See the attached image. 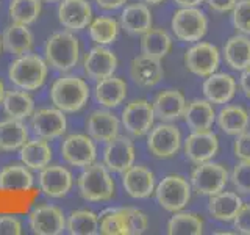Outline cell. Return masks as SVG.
<instances>
[{
  "label": "cell",
  "instance_id": "obj_1",
  "mask_svg": "<svg viewBox=\"0 0 250 235\" xmlns=\"http://www.w3.org/2000/svg\"><path fill=\"white\" fill-rule=\"evenodd\" d=\"M78 190L83 199L91 202L108 201L114 194V180L105 163H91L78 177Z\"/></svg>",
  "mask_w": 250,
  "mask_h": 235
},
{
  "label": "cell",
  "instance_id": "obj_2",
  "mask_svg": "<svg viewBox=\"0 0 250 235\" xmlns=\"http://www.w3.org/2000/svg\"><path fill=\"white\" fill-rule=\"evenodd\" d=\"M50 97L55 107L61 112H78L89 99V88L82 78L66 75L58 78L50 90Z\"/></svg>",
  "mask_w": 250,
  "mask_h": 235
},
{
  "label": "cell",
  "instance_id": "obj_3",
  "mask_svg": "<svg viewBox=\"0 0 250 235\" xmlns=\"http://www.w3.org/2000/svg\"><path fill=\"white\" fill-rule=\"evenodd\" d=\"M8 75L10 80L22 90H38L47 77V63L38 55L23 53L11 63Z\"/></svg>",
  "mask_w": 250,
  "mask_h": 235
},
{
  "label": "cell",
  "instance_id": "obj_4",
  "mask_svg": "<svg viewBox=\"0 0 250 235\" xmlns=\"http://www.w3.org/2000/svg\"><path fill=\"white\" fill-rule=\"evenodd\" d=\"M80 57L78 39L69 31L53 33L45 44V60L50 66L58 70L72 69Z\"/></svg>",
  "mask_w": 250,
  "mask_h": 235
},
{
  "label": "cell",
  "instance_id": "obj_5",
  "mask_svg": "<svg viewBox=\"0 0 250 235\" xmlns=\"http://www.w3.org/2000/svg\"><path fill=\"white\" fill-rule=\"evenodd\" d=\"M170 28L177 39L183 43H197L207 35L208 19L197 6H185L174 13Z\"/></svg>",
  "mask_w": 250,
  "mask_h": 235
},
{
  "label": "cell",
  "instance_id": "obj_6",
  "mask_svg": "<svg viewBox=\"0 0 250 235\" xmlns=\"http://www.w3.org/2000/svg\"><path fill=\"white\" fill-rule=\"evenodd\" d=\"M192 187L182 176H166L155 187V196L160 206L170 213L183 210L191 201Z\"/></svg>",
  "mask_w": 250,
  "mask_h": 235
},
{
  "label": "cell",
  "instance_id": "obj_7",
  "mask_svg": "<svg viewBox=\"0 0 250 235\" xmlns=\"http://www.w3.org/2000/svg\"><path fill=\"white\" fill-rule=\"evenodd\" d=\"M229 180L230 174L224 164L213 163L211 160L197 163V166L191 172L192 190L202 196H213L222 191Z\"/></svg>",
  "mask_w": 250,
  "mask_h": 235
},
{
  "label": "cell",
  "instance_id": "obj_8",
  "mask_svg": "<svg viewBox=\"0 0 250 235\" xmlns=\"http://www.w3.org/2000/svg\"><path fill=\"white\" fill-rule=\"evenodd\" d=\"M219 63H221V52L211 43L197 41L185 53L186 69L197 77H208L214 74Z\"/></svg>",
  "mask_w": 250,
  "mask_h": 235
},
{
  "label": "cell",
  "instance_id": "obj_9",
  "mask_svg": "<svg viewBox=\"0 0 250 235\" xmlns=\"http://www.w3.org/2000/svg\"><path fill=\"white\" fill-rule=\"evenodd\" d=\"M147 147L158 159H170L182 147V133L170 122L153 125L147 135Z\"/></svg>",
  "mask_w": 250,
  "mask_h": 235
},
{
  "label": "cell",
  "instance_id": "obj_10",
  "mask_svg": "<svg viewBox=\"0 0 250 235\" xmlns=\"http://www.w3.org/2000/svg\"><path fill=\"white\" fill-rule=\"evenodd\" d=\"M155 124L153 105L146 99L133 100L122 112V125L135 137H144Z\"/></svg>",
  "mask_w": 250,
  "mask_h": 235
},
{
  "label": "cell",
  "instance_id": "obj_11",
  "mask_svg": "<svg viewBox=\"0 0 250 235\" xmlns=\"http://www.w3.org/2000/svg\"><path fill=\"white\" fill-rule=\"evenodd\" d=\"M183 152L186 159L195 164L209 162L219 152V138L211 130L192 132L183 141Z\"/></svg>",
  "mask_w": 250,
  "mask_h": 235
},
{
  "label": "cell",
  "instance_id": "obj_12",
  "mask_svg": "<svg viewBox=\"0 0 250 235\" xmlns=\"http://www.w3.org/2000/svg\"><path fill=\"white\" fill-rule=\"evenodd\" d=\"M104 163L108 169L124 172L135 163V146L127 137L117 135L108 141L104 151Z\"/></svg>",
  "mask_w": 250,
  "mask_h": 235
},
{
  "label": "cell",
  "instance_id": "obj_13",
  "mask_svg": "<svg viewBox=\"0 0 250 235\" xmlns=\"http://www.w3.org/2000/svg\"><path fill=\"white\" fill-rule=\"evenodd\" d=\"M62 159L74 166H88L96 162V146L91 137L86 135H70L64 140L61 147Z\"/></svg>",
  "mask_w": 250,
  "mask_h": 235
},
{
  "label": "cell",
  "instance_id": "obj_14",
  "mask_svg": "<svg viewBox=\"0 0 250 235\" xmlns=\"http://www.w3.org/2000/svg\"><path fill=\"white\" fill-rule=\"evenodd\" d=\"M122 185L128 196L135 199L148 198L152 193H155V176L153 172L139 164H131L128 169L124 171Z\"/></svg>",
  "mask_w": 250,
  "mask_h": 235
},
{
  "label": "cell",
  "instance_id": "obj_15",
  "mask_svg": "<svg viewBox=\"0 0 250 235\" xmlns=\"http://www.w3.org/2000/svg\"><path fill=\"white\" fill-rule=\"evenodd\" d=\"M66 116L60 108H42L31 118V127L39 138L52 140L66 132Z\"/></svg>",
  "mask_w": 250,
  "mask_h": 235
},
{
  "label": "cell",
  "instance_id": "obj_16",
  "mask_svg": "<svg viewBox=\"0 0 250 235\" xmlns=\"http://www.w3.org/2000/svg\"><path fill=\"white\" fill-rule=\"evenodd\" d=\"M202 91L205 99L211 104H229L236 94V80L230 74L214 72L205 78L202 85Z\"/></svg>",
  "mask_w": 250,
  "mask_h": 235
},
{
  "label": "cell",
  "instance_id": "obj_17",
  "mask_svg": "<svg viewBox=\"0 0 250 235\" xmlns=\"http://www.w3.org/2000/svg\"><path fill=\"white\" fill-rule=\"evenodd\" d=\"M30 226L38 235H58L66 229V219L58 207L41 206L30 213Z\"/></svg>",
  "mask_w": 250,
  "mask_h": 235
},
{
  "label": "cell",
  "instance_id": "obj_18",
  "mask_svg": "<svg viewBox=\"0 0 250 235\" xmlns=\"http://www.w3.org/2000/svg\"><path fill=\"white\" fill-rule=\"evenodd\" d=\"M130 75L133 82L143 88H152L158 85L164 77V69L160 58L148 57V55H139L130 65Z\"/></svg>",
  "mask_w": 250,
  "mask_h": 235
},
{
  "label": "cell",
  "instance_id": "obj_19",
  "mask_svg": "<svg viewBox=\"0 0 250 235\" xmlns=\"http://www.w3.org/2000/svg\"><path fill=\"white\" fill-rule=\"evenodd\" d=\"M58 19L69 30H83L92 19V10L88 0H62L58 8Z\"/></svg>",
  "mask_w": 250,
  "mask_h": 235
},
{
  "label": "cell",
  "instance_id": "obj_20",
  "mask_svg": "<svg viewBox=\"0 0 250 235\" xmlns=\"http://www.w3.org/2000/svg\"><path fill=\"white\" fill-rule=\"evenodd\" d=\"M83 66L88 77L94 78V80H102V78L114 74L117 68V58L109 49L99 46L91 49L89 53H86Z\"/></svg>",
  "mask_w": 250,
  "mask_h": 235
},
{
  "label": "cell",
  "instance_id": "obj_21",
  "mask_svg": "<svg viewBox=\"0 0 250 235\" xmlns=\"http://www.w3.org/2000/svg\"><path fill=\"white\" fill-rule=\"evenodd\" d=\"M155 118L161 122H172L183 118L186 108V99L178 90L161 91L152 102Z\"/></svg>",
  "mask_w": 250,
  "mask_h": 235
},
{
  "label": "cell",
  "instance_id": "obj_22",
  "mask_svg": "<svg viewBox=\"0 0 250 235\" xmlns=\"http://www.w3.org/2000/svg\"><path fill=\"white\" fill-rule=\"evenodd\" d=\"M39 185H41V190L47 196L61 198L72 187V174L62 166H55V164L49 166L47 164L39 174Z\"/></svg>",
  "mask_w": 250,
  "mask_h": 235
},
{
  "label": "cell",
  "instance_id": "obj_23",
  "mask_svg": "<svg viewBox=\"0 0 250 235\" xmlns=\"http://www.w3.org/2000/svg\"><path fill=\"white\" fill-rule=\"evenodd\" d=\"M183 119L192 132L211 130L216 121V112L207 99H194L186 104Z\"/></svg>",
  "mask_w": 250,
  "mask_h": 235
},
{
  "label": "cell",
  "instance_id": "obj_24",
  "mask_svg": "<svg viewBox=\"0 0 250 235\" xmlns=\"http://www.w3.org/2000/svg\"><path fill=\"white\" fill-rule=\"evenodd\" d=\"M222 57L225 65L233 70H244L250 66V36L234 35L224 44Z\"/></svg>",
  "mask_w": 250,
  "mask_h": 235
},
{
  "label": "cell",
  "instance_id": "obj_25",
  "mask_svg": "<svg viewBox=\"0 0 250 235\" xmlns=\"http://www.w3.org/2000/svg\"><path fill=\"white\" fill-rule=\"evenodd\" d=\"M119 119L106 110H97L88 118V133L96 141H111L119 135Z\"/></svg>",
  "mask_w": 250,
  "mask_h": 235
},
{
  "label": "cell",
  "instance_id": "obj_26",
  "mask_svg": "<svg viewBox=\"0 0 250 235\" xmlns=\"http://www.w3.org/2000/svg\"><path fill=\"white\" fill-rule=\"evenodd\" d=\"M242 199L238 196V193L233 191H219L213 196H209L208 202V212L217 221L229 223L233 221L234 215L242 206Z\"/></svg>",
  "mask_w": 250,
  "mask_h": 235
},
{
  "label": "cell",
  "instance_id": "obj_27",
  "mask_svg": "<svg viewBox=\"0 0 250 235\" xmlns=\"http://www.w3.org/2000/svg\"><path fill=\"white\" fill-rule=\"evenodd\" d=\"M121 25L130 35H144L152 28V13L144 3H131L121 14Z\"/></svg>",
  "mask_w": 250,
  "mask_h": 235
},
{
  "label": "cell",
  "instance_id": "obj_28",
  "mask_svg": "<svg viewBox=\"0 0 250 235\" xmlns=\"http://www.w3.org/2000/svg\"><path fill=\"white\" fill-rule=\"evenodd\" d=\"M250 116L247 110L241 105H225L216 115V122L224 133L236 137L249 127Z\"/></svg>",
  "mask_w": 250,
  "mask_h": 235
},
{
  "label": "cell",
  "instance_id": "obj_29",
  "mask_svg": "<svg viewBox=\"0 0 250 235\" xmlns=\"http://www.w3.org/2000/svg\"><path fill=\"white\" fill-rule=\"evenodd\" d=\"M127 97V83L122 78L109 75L97 82L96 86V99L100 105L106 108L119 107Z\"/></svg>",
  "mask_w": 250,
  "mask_h": 235
},
{
  "label": "cell",
  "instance_id": "obj_30",
  "mask_svg": "<svg viewBox=\"0 0 250 235\" xmlns=\"http://www.w3.org/2000/svg\"><path fill=\"white\" fill-rule=\"evenodd\" d=\"M31 187H33V176L27 166L10 164L0 171V190L28 191Z\"/></svg>",
  "mask_w": 250,
  "mask_h": 235
},
{
  "label": "cell",
  "instance_id": "obj_31",
  "mask_svg": "<svg viewBox=\"0 0 250 235\" xmlns=\"http://www.w3.org/2000/svg\"><path fill=\"white\" fill-rule=\"evenodd\" d=\"M21 160L30 169H42L52 160V149L44 138L27 141L21 147Z\"/></svg>",
  "mask_w": 250,
  "mask_h": 235
},
{
  "label": "cell",
  "instance_id": "obj_32",
  "mask_svg": "<svg viewBox=\"0 0 250 235\" xmlns=\"http://www.w3.org/2000/svg\"><path fill=\"white\" fill-rule=\"evenodd\" d=\"M141 50L144 55L153 58H164L172 49V38L166 30L161 28H150L141 35Z\"/></svg>",
  "mask_w": 250,
  "mask_h": 235
},
{
  "label": "cell",
  "instance_id": "obj_33",
  "mask_svg": "<svg viewBox=\"0 0 250 235\" xmlns=\"http://www.w3.org/2000/svg\"><path fill=\"white\" fill-rule=\"evenodd\" d=\"M28 132L21 119H10L0 122V149L3 151H16L27 143Z\"/></svg>",
  "mask_w": 250,
  "mask_h": 235
},
{
  "label": "cell",
  "instance_id": "obj_34",
  "mask_svg": "<svg viewBox=\"0 0 250 235\" xmlns=\"http://www.w3.org/2000/svg\"><path fill=\"white\" fill-rule=\"evenodd\" d=\"M2 44L5 46V49L10 50L11 53L23 55L31 49V46H33V36H31L27 25L13 22L11 25L5 30Z\"/></svg>",
  "mask_w": 250,
  "mask_h": 235
},
{
  "label": "cell",
  "instance_id": "obj_35",
  "mask_svg": "<svg viewBox=\"0 0 250 235\" xmlns=\"http://www.w3.org/2000/svg\"><path fill=\"white\" fill-rule=\"evenodd\" d=\"M99 231L105 235H128V207L104 212L99 216Z\"/></svg>",
  "mask_w": 250,
  "mask_h": 235
},
{
  "label": "cell",
  "instance_id": "obj_36",
  "mask_svg": "<svg viewBox=\"0 0 250 235\" xmlns=\"http://www.w3.org/2000/svg\"><path fill=\"white\" fill-rule=\"evenodd\" d=\"M169 235H200L203 234V221L200 216L188 212H175L167 221Z\"/></svg>",
  "mask_w": 250,
  "mask_h": 235
},
{
  "label": "cell",
  "instance_id": "obj_37",
  "mask_svg": "<svg viewBox=\"0 0 250 235\" xmlns=\"http://www.w3.org/2000/svg\"><path fill=\"white\" fill-rule=\"evenodd\" d=\"M2 104L5 113L14 119H25L33 113V99L28 93H25V90L6 93Z\"/></svg>",
  "mask_w": 250,
  "mask_h": 235
},
{
  "label": "cell",
  "instance_id": "obj_38",
  "mask_svg": "<svg viewBox=\"0 0 250 235\" xmlns=\"http://www.w3.org/2000/svg\"><path fill=\"white\" fill-rule=\"evenodd\" d=\"M66 229L72 235H94L99 232V216L89 210H77L69 216Z\"/></svg>",
  "mask_w": 250,
  "mask_h": 235
},
{
  "label": "cell",
  "instance_id": "obj_39",
  "mask_svg": "<svg viewBox=\"0 0 250 235\" xmlns=\"http://www.w3.org/2000/svg\"><path fill=\"white\" fill-rule=\"evenodd\" d=\"M117 33H119V24L113 18L102 16V18L91 21L89 24V35L92 38V41L100 46L114 43Z\"/></svg>",
  "mask_w": 250,
  "mask_h": 235
},
{
  "label": "cell",
  "instance_id": "obj_40",
  "mask_svg": "<svg viewBox=\"0 0 250 235\" xmlns=\"http://www.w3.org/2000/svg\"><path fill=\"white\" fill-rule=\"evenodd\" d=\"M41 13V0H13L10 5L11 19L16 24H28L35 22Z\"/></svg>",
  "mask_w": 250,
  "mask_h": 235
},
{
  "label": "cell",
  "instance_id": "obj_41",
  "mask_svg": "<svg viewBox=\"0 0 250 235\" xmlns=\"http://www.w3.org/2000/svg\"><path fill=\"white\" fill-rule=\"evenodd\" d=\"M231 22L239 33L250 36V0H238L231 10Z\"/></svg>",
  "mask_w": 250,
  "mask_h": 235
},
{
  "label": "cell",
  "instance_id": "obj_42",
  "mask_svg": "<svg viewBox=\"0 0 250 235\" xmlns=\"http://www.w3.org/2000/svg\"><path fill=\"white\" fill-rule=\"evenodd\" d=\"M230 180L238 193L250 194V162L239 160V163L231 171Z\"/></svg>",
  "mask_w": 250,
  "mask_h": 235
},
{
  "label": "cell",
  "instance_id": "obj_43",
  "mask_svg": "<svg viewBox=\"0 0 250 235\" xmlns=\"http://www.w3.org/2000/svg\"><path fill=\"white\" fill-rule=\"evenodd\" d=\"M148 219L138 209L128 207V235H141L147 231Z\"/></svg>",
  "mask_w": 250,
  "mask_h": 235
},
{
  "label": "cell",
  "instance_id": "obj_44",
  "mask_svg": "<svg viewBox=\"0 0 250 235\" xmlns=\"http://www.w3.org/2000/svg\"><path fill=\"white\" fill-rule=\"evenodd\" d=\"M233 226L236 232L250 235V204H242L238 213L233 218Z\"/></svg>",
  "mask_w": 250,
  "mask_h": 235
},
{
  "label": "cell",
  "instance_id": "obj_45",
  "mask_svg": "<svg viewBox=\"0 0 250 235\" xmlns=\"http://www.w3.org/2000/svg\"><path fill=\"white\" fill-rule=\"evenodd\" d=\"M233 152L239 160H247L250 162V132H242L236 135L233 144Z\"/></svg>",
  "mask_w": 250,
  "mask_h": 235
},
{
  "label": "cell",
  "instance_id": "obj_46",
  "mask_svg": "<svg viewBox=\"0 0 250 235\" xmlns=\"http://www.w3.org/2000/svg\"><path fill=\"white\" fill-rule=\"evenodd\" d=\"M22 234V224L16 216H0V235H19Z\"/></svg>",
  "mask_w": 250,
  "mask_h": 235
},
{
  "label": "cell",
  "instance_id": "obj_47",
  "mask_svg": "<svg viewBox=\"0 0 250 235\" xmlns=\"http://www.w3.org/2000/svg\"><path fill=\"white\" fill-rule=\"evenodd\" d=\"M205 2L216 13H229L234 8L238 0H205Z\"/></svg>",
  "mask_w": 250,
  "mask_h": 235
},
{
  "label": "cell",
  "instance_id": "obj_48",
  "mask_svg": "<svg viewBox=\"0 0 250 235\" xmlns=\"http://www.w3.org/2000/svg\"><path fill=\"white\" fill-rule=\"evenodd\" d=\"M239 86L244 96L250 99V66L244 70H241V78H239Z\"/></svg>",
  "mask_w": 250,
  "mask_h": 235
},
{
  "label": "cell",
  "instance_id": "obj_49",
  "mask_svg": "<svg viewBox=\"0 0 250 235\" xmlns=\"http://www.w3.org/2000/svg\"><path fill=\"white\" fill-rule=\"evenodd\" d=\"M127 0H96V3L104 8V10H116V8H121Z\"/></svg>",
  "mask_w": 250,
  "mask_h": 235
},
{
  "label": "cell",
  "instance_id": "obj_50",
  "mask_svg": "<svg viewBox=\"0 0 250 235\" xmlns=\"http://www.w3.org/2000/svg\"><path fill=\"white\" fill-rule=\"evenodd\" d=\"M174 2H175L178 6L185 8V6H197V5H200V3L205 2V0H174Z\"/></svg>",
  "mask_w": 250,
  "mask_h": 235
},
{
  "label": "cell",
  "instance_id": "obj_51",
  "mask_svg": "<svg viewBox=\"0 0 250 235\" xmlns=\"http://www.w3.org/2000/svg\"><path fill=\"white\" fill-rule=\"evenodd\" d=\"M5 85H3V82L2 80H0V104H2V102H3V99H5Z\"/></svg>",
  "mask_w": 250,
  "mask_h": 235
},
{
  "label": "cell",
  "instance_id": "obj_52",
  "mask_svg": "<svg viewBox=\"0 0 250 235\" xmlns=\"http://www.w3.org/2000/svg\"><path fill=\"white\" fill-rule=\"evenodd\" d=\"M146 3H150V5H158V3H163L164 0H143Z\"/></svg>",
  "mask_w": 250,
  "mask_h": 235
},
{
  "label": "cell",
  "instance_id": "obj_53",
  "mask_svg": "<svg viewBox=\"0 0 250 235\" xmlns=\"http://www.w3.org/2000/svg\"><path fill=\"white\" fill-rule=\"evenodd\" d=\"M0 53H2V41H0Z\"/></svg>",
  "mask_w": 250,
  "mask_h": 235
},
{
  "label": "cell",
  "instance_id": "obj_54",
  "mask_svg": "<svg viewBox=\"0 0 250 235\" xmlns=\"http://www.w3.org/2000/svg\"><path fill=\"white\" fill-rule=\"evenodd\" d=\"M45 2H57V0H45Z\"/></svg>",
  "mask_w": 250,
  "mask_h": 235
}]
</instances>
